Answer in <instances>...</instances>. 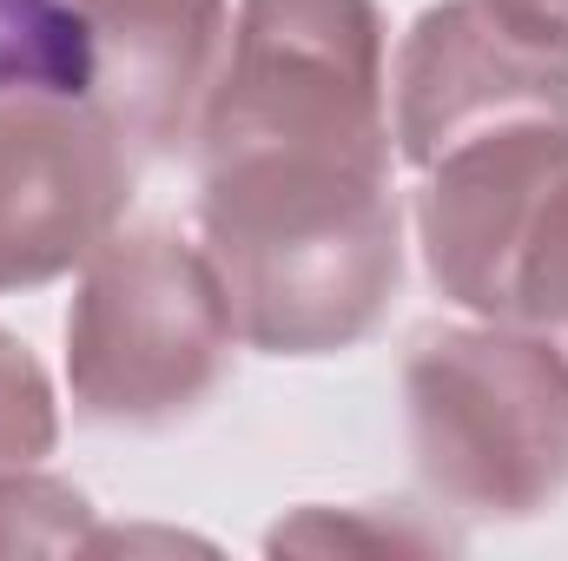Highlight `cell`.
<instances>
[{
	"mask_svg": "<svg viewBox=\"0 0 568 561\" xmlns=\"http://www.w3.org/2000/svg\"><path fill=\"white\" fill-rule=\"evenodd\" d=\"M93 509L80 489L33 476V469H7L0 476V555H67V549H93Z\"/></svg>",
	"mask_w": 568,
	"mask_h": 561,
	"instance_id": "cell-10",
	"label": "cell"
},
{
	"mask_svg": "<svg viewBox=\"0 0 568 561\" xmlns=\"http://www.w3.org/2000/svg\"><path fill=\"white\" fill-rule=\"evenodd\" d=\"M496 7H509V13H523V20H536V27L568 33V0H496Z\"/></svg>",
	"mask_w": 568,
	"mask_h": 561,
	"instance_id": "cell-13",
	"label": "cell"
},
{
	"mask_svg": "<svg viewBox=\"0 0 568 561\" xmlns=\"http://www.w3.org/2000/svg\"><path fill=\"white\" fill-rule=\"evenodd\" d=\"M0 93H80L87 33L60 0H0Z\"/></svg>",
	"mask_w": 568,
	"mask_h": 561,
	"instance_id": "cell-9",
	"label": "cell"
},
{
	"mask_svg": "<svg viewBox=\"0 0 568 561\" xmlns=\"http://www.w3.org/2000/svg\"><path fill=\"white\" fill-rule=\"evenodd\" d=\"M410 449L436 502L523 522L568 489V357L516 324L424 330L404 364Z\"/></svg>",
	"mask_w": 568,
	"mask_h": 561,
	"instance_id": "cell-2",
	"label": "cell"
},
{
	"mask_svg": "<svg viewBox=\"0 0 568 561\" xmlns=\"http://www.w3.org/2000/svg\"><path fill=\"white\" fill-rule=\"evenodd\" d=\"M53 436H60V404L40 357L13 330H0V476L33 469L53 449Z\"/></svg>",
	"mask_w": 568,
	"mask_h": 561,
	"instance_id": "cell-11",
	"label": "cell"
},
{
	"mask_svg": "<svg viewBox=\"0 0 568 561\" xmlns=\"http://www.w3.org/2000/svg\"><path fill=\"white\" fill-rule=\"evenodd\" d=\"M272 549H449V536H424V529H364L357 509H304L291 529L272 536Z\"/></svg>",
	"mask_w": 568,
	"mask_h": 561,
	"instance_id": "cell-12",
	"label": "cell"
},
{
	"mask_svg": "<svg viewBox=\"0 0 568 561\" xmlns=\"http://www.w3.org/2000/svg\"><path fill=\"white\" fill-rule=\"evenodd\" d=\"M232 304L205 245L172 232H113L73 290L67 310V384L93 422L192 417L232 370Z\"/></svg>",
	"mask_w": 568,
	"mask_h": 561,
	"instance_id": "cell-3",
	"label": "cell"
},
{
	"mask_svg": "<svg viewBox=\"0 0 568 561\" xmlns=\"http://www.w3.org/2000/svg\"><path fill=\"white\" fill-rule=\"evenodd\" d=\"M568 133V33L536 27L496 0H443L397 47V152L429 172L443 152L509 133Z\"/></svg>",
	"mask_w": 568,
	"mask_h": 561,
	"instance_id": "cell-6",
	"label": "cell"
},
{
	"mask_svg": "<svg viewBox=\"0 0 568 561\" xmlns=\"http://www.w3.org/2000/svg\"><path fill=\"white\" fill-rule=\"evenodd\" d=\"M324 145L390 159L384 13L377 0H245L219 86L199 120V159Z\"/></svg>",
	"mask_w": 568,
	"mask_h": 561,
	"instance_id": "cell-5",
	"label": "cell"
},
{
	"mask_svg": "<svg viewBox=\"0 0 568 561\" xmlns=\"http://www.w3.org/2000/svg\"><path fill=\"white\" fill-rule=\"evenodd\" d=\"M199 232L252 350L331 357L377 330L404 278L390 159L272 145L199 159Z\"/></svg>",
	"mask_w": 568,
	"mask_h": 561,
	"instance_id": "cell-1",
	"label": "cell"
},
{
	"mask_svg": "<svg viewBox=\"0 0 568 561\" xmlns=\"http://www.w3.org/2000/svg\"><path fill=\"white\" fill-rule=\"evenodd\" d=\"M87 33V100L140 152L199 140L219 86L232 13L225 0H60Z\"/></svg>",
	"mask_w": 568,
	"mask_h": 561,
	"instance_id": "cell-8",
	"label": "cell"
},
{
	"mask_svg": "<svg viewBox=\"0 0 568 561\" xmlns=\"http://www.w3.org/2000/svg\"><path fill=\"white\" fill-rule=\"evenodd\" d=\"M133 205V145L80 93H0V297L87 265Z\"/></svg>",
	"mask_w": 568,
	"mask_h": 561,
	"instance_id": "cell-7",
	"label": "cell"
},
{
	"mask_svg": "<svg viewBox=\"0 0 568 561\" xmlns=\"http://www.w3.org/2000/svg\"><path fill=\"white\" fill-rule=\"evenodd\" d=\"M556 344H562V357H568V330H562V337H556Z\"/></svg>",
	"mask_w": 568,
	"mask_h": 561,
	"instance_id": "cell-14",
	"label": "cell"
},
{
	"mask_svg": "<svg viewBox=\"0 0 568 561\" xmlns=\"http://www.w3.org/2000/svg\"><path fill=\"white\" fill-rule=\"evenodd\" d=\"M436 290L489 324L568 330V133L509 126L456 145L417 192Z\"/></svg>",
	"mask_w": 568,
	"mask_h": 561,
	"instance_id": "cell-4",
	"label": "cell"
}]
</instances>
